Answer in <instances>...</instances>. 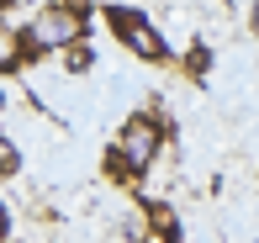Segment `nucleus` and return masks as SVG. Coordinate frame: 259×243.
Returning <instances> with one entry per match:
<instances>
[{
    "label": "nucleus",
    "mask_w": 259,
    "mask_h": 243,
    "mask_svg": "<svg viewBox=\"0 0 259 243\" xmlns=\"http://www.w3.org/2000/svg\"><path fill=\"white\" fill-rule=\"evenodd\" d=\"M11 32H16V59H21V74H27V69H37L42 59H48V48L37 42V32H32L27 21H21V27H11Z\"/></svg>",
    "instance_id": "7"
},
{
    "label": "nucleus",
    "mask_w": 259,
    "mask_h": 243,
    "mask_svg": "<svg viewBox=\"0 0 259 243\" xmlns=\"http://www.w3.org/2000/svg\"><path fill=\"white\" fill-rule=\"evenodd\" d=\"M21 169H27V159H21L16 137H11V132H0V180H16Z\"/></svg>",
    "instance_id": "8"
},
{
    "label": "nucleus",
    "mask_w": 259,
    "mask_h": 243,
    "mask_svg": "<svg viewBox=\"0 0 259 243\" xmlns=\"http://www.w3.org/2000/svg\"><path fill=\"white\" fill-rule=\"evenodd\" d=\"M169 132H175V127H169V117H164L159 106H138V111H127V117H122V127H116L111 143L127 154V164H133L138 175H148V169L159 164Z\"/></svg>",
    "instance_id": "2"
},
{
    "label": "nucleus",
    "mask_w": 259,
    "mask_h": 243,
    "mask_svg": "<svg viewBox=\"0 0 259 243\" xmlns=\"http://www.w3.org/2000/svg\"><path fill=\"white\" fill-rule=\"evenodd\" d=\"M101 175H106V185H116V190H133V196L143 190V175L127 164V154H122L116 143H106V148H101Z\"/></svg>",
    "instance_id": "5"
},
{
    "label": "nucleus",
    "mask_w": 259,
    "mask_h": 243,
    "mask_svg": "<svg viewBox=\"0 0 259 243\" xmlns=\"http://www.w3.org/2000/svg\"><path fill=\"white\" fill-rule=\"evenodd\" d=\"M11 233H16V217H11V206L0 201V243H11Z\"/></svg>",
    "instance_id": "11"
},
{
    "label": "nucleus",
    "mask_w": 259,
    "mask_h": 243,
    "mask_svg": "<svg viewBox=\"0 0 259 243\" xmlns=\"http://www.w3.org/2000/svg\"><path fill=\"white\" fill-rule=\"evenodd\" d=\"M101 21L111 27V37L122 42L138 64H154V69H159V64H175V48L164 42V32L154 27L148 11H138V6H106Z\"/></svg>",
    "instance_id": "3"
},
{
    "label": "nucleus",
    "mask_w": 259,
    "mask_h": 243,
    "mask_svg": "<svg viewBox=\"0 0 259 243\" xmlns=\"http://www.w3.org/2000/svg\"><path fill=\"white\" fill-rule=\"evenodd\" d=\"M0 111H6V85H0Z\"/></svg>",
    "instance_id": "12"
},
{
    "label": "nucleus",
    "mask_w": 259,
    "mask_h": 243,
    "mask_svg": "<svg viewBox=\"0 0 259 243\" xmlns=\"http://www.w3.org/2000/svg\"><path fill=\"white\" fill-rule=\"evenodd\" d=\"M58 59H64V69L79 79V74H90V69H96V48H90V42H74V48H64Z\"/></svg>",
    "instance_id": "10"
},
{
    "label": "nucleus",
    "mask_w": 259,
    "mask_h": 243,
    "mask_svg": "<svg viewBox=\"0 0 259 243\" xmlns=\"http://www.w3.org/2000/svg\"><path fill=\"white\" fill-rule=\"evenodd\" d=\"M21 74V59H16V32L0 21V79H16Z\"/></svg>",
    "instance_id": "9"
},
{
    "label": "nucleus",
    "mask_w": 259,
    "mask_h": 243,
    "mask_svg": "<svg viewBox=\"0 0 259 243\" xmlns=\"http://www.w3.org/2000/svg\"><path fill=\"white\" fill-rule=\"evenodd\" d=\"M96 21H101L96 6H79V0H48V6L32 11L27 27L37 32V42L48 53H64V48H74V42H90V27H96Z\"/></svg>",
    "instance_id": "1"
},
{
    "label": "nucleus",
    "mask_w": 259,
    "mask_h": 243,
    "mask_svg": "<svg viewBox=\"0 0 259 243\" xmlns=\"http://www.w3.org/2000/svg\"><path fill=\"white\" fill-rule=\"evenodd\" d=\"M138 212H143L148 233H154V243H180L185 227H180V212H175L169 201H154V196H138Z\"/></svg>",
    "instance_id": "4"
},
{
    "label": "nucleus",
    "mask_w": 259,
    "mask_h": 243,
    "mask_svg": "<svg viewBox=\"0 0 259 243\" xmlns=\"http://www.w3.org/2000/svg\"><path fill=\"white\" fill-rule=\"evenodd\" d=\"M211 64H217V53H211V42H185V53H180V69H185V79L191 85H206V74H211Z\"/></svg>",
    "instance_id": "6"
}]
</instances>
